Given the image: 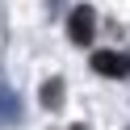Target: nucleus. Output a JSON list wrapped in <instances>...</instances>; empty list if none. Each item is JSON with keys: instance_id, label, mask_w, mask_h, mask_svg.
Segmentation results:
<instances>
[{"instance_id": "7ed1b4c3", "label": "nucleus", "mask_w": 130, "mask_h": 130, "mask_svg": "<svg viewBox=\"0 0 130 130\" xmlns=\"http://www.w3.org/2000/svg\"><path fill=\"white\" fill-rule=\"evenodd\" d=\"M42 105H46V109H59V105H63V80H46V88H42Z\"/></svg>"}, {"instance_id": "f03ea898", "label": "nucleus", "mask_w": 130, "mask_h": 130, "mask_svg": "<svg viewBox=\"0 0 130 130\" xmlns=\"http://www.w3.org/2000/svg\"><path fill=\"white\" fill-rule=\"evenodd\" d=\"M92 71L96 76L122 80V76H130V55H122V51H96L92 55Z\"/></svg>"}, {"instance_id": "20e7f679", "label": "nucleus", "mask_w": 130, "mask_h": 130, "mask_svg": "<svg viewBox=\"0 0 130 130\" xmlns=\"http://www.w3.org/2000/svg\"><path fill=\"white\" fill-rule=\"evenodd\" d=\"M71 130H88V126H71Z\"/></svg>"}, {"instance_id": "f257e3e1", "label": "nucleus", "mask_w": 130, "mask_h": 130, "mask_svg": "<svg viewBox=\"0 0 130 130\" xmlns=\"http://www.w3.org/2000/svg\"><path fill=\"white\" fill-rule=\"evenodd\" d=\"M92 34H96V13L88 9V4H76L71 17H67V38H71L76 46H88Z\"/></svg>"}]
</instances>
